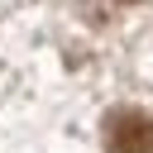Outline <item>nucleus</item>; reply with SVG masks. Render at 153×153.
Listing matches in <instances>:
<instances>
[{
    "label": "nucleus",
    "mask_w": 153,
    "mask_h": 153,
    "mask_svg": "<svg viewBox=\"0 0 153 153\" xmlns=\"http://www.w3.org/2000/svg\"><path fill=\"white\" fill-rule=\"evenodd\" d=\"M105 153H153V115L115 110L105 120Z\"/></svg>",
    "instance_id": "obj_1"
}]
</instances>
